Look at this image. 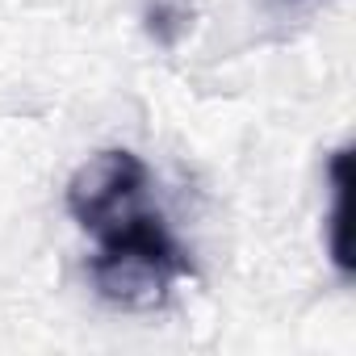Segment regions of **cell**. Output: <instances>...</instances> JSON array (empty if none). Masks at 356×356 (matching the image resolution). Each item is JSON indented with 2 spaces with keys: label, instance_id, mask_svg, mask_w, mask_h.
<instances>
[{
  "label": "cell",
  "instance_id": "obj_3",
  "mask_svg": "<svg viewBox=\"0 0 356 356\" xmlns=\"http://www.w3.org/2000/svg\"><path fill=\"white\" fill-rule=\"evenodd\" d=\"M348 172H352V151L343 147V151H335V159H331V168H327V176H331L327 243H331V260H335V268H339L343 277L352 273V256H348V189H352V181H348Z\"/></svg>",
  "mask_w": 356,
  "mask_h": 356
},
{
  "label": "cell",
  "instance_id": "obj_1",
  "mask_svg": "<svg viewBox=\"0 0 356 356\" xmlns=\"http://www.w3.org/2000/svg\"><path fill=\"white\" fill-rule=\"evenodd\" d=\"M101 248L88 264L92 289L126 310H151L163 306L176 281L193 277L189 252L176 243L163 214L151 206H138L134 214L109 222L92 235Z\"/></svg>",
  "mask_w": 356,
  "mask_h": 356
},
{
  "label": "cell",
  "instance_id": "obj_2",
  "mask_svg": "<svg viewBox=\"0 0 356 356\" xmlns=\"http://www.w3.org/2000/svg\"><path fill=\"white\" fill-rule=\"evenodd\" d=\"M147 189H151L147 163L126 147H109L84 159L67 181V214L76 218L80 231L97 235L109 222L147 206Z\"/></svg>",
  "mask_w": 356,
  "mask_h": 356
}]
</instances>
